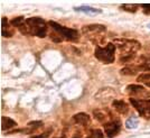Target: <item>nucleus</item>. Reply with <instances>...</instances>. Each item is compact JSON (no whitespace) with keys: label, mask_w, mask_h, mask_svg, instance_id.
I'll list each match as a JSON object with an SVG mask.
<instances>
[{"label":"nucleus","mask_w":150,"mask_h":138,"mask_svg":"<svg viewBox=\"0 0 150 138\" xmlns=\"http://www.w3.org/2000/svg\"><path fill=\"white\" fill-rule=\"evenodd\" d=\"M18 31L23 35H33V36L44 38L47 35V23L39 17L27 18L18 27Z\"/></svg>","instance_id":"obj_1"},{"label":"nucleus","mask_w":150,"mask_h":138,"mask_svg":"<svg viewBox=\"0 0 150 138\" xmlns=\"http://www.w3.org/2000/svg\"><path fill=\"white\" fill-rule=\"evenodd\" d=\"M113 44L115 48L121 52V55H136V53L141 48V44L137 39L117 38Z\"/></svg>","instance_id":"obj_2"},{"label":"nucleus","mask_w":150,"mask_h":138,"mask_svg":"<svg viewBox=\"0 0 150 138\" xmlns=\"http://www.w3.org/2000/svg\"><path fill=\"white\" fill-rule=\"evenodd\" d=\"M94 56L104 64H112L115 61V46L113 43H108L105 46H96Z\"/></svg>","instance_id":"obj_3"},{"label":"nucleus","mask_w":150,"mask_h":138,"mask_svg":"<svg viewBox=\"0 0 150 138\" xmlns=\"http://www.w3.org/2000/svg\"><path fill=\"white\" fill-rule=\"evenodd\" d=\"M48 25L54 29V31L58 33L63 37V39H67V41H72L73 42V41H76L79 38V31H76V29L64 27V26L59 25L58 23L53 21V20L48 21Z\"/></svg>","instance_id":"obj_4"},{"label":"nucleus","mask_w":150,"mask_h":138,"mask_svg":"<svg viewBox=\"0 0 150 138\" xmlns=\"http://www.w3.org/2000/svg\"><path fill=\"white\" fill-rule=\"evenodd\" d=\"M130 103L134 107L139 115L146 119H150V100L149 99H136L130 98Z\"/></svg>","instance_id":"obj_5"},{"label":"nucleus","mask_w":150,"mask_h":138,"mask_svg":"<svg viewBox=\"0 0 150 138\" xmlns=\"http://www.w3.org/2000/svg\"><path fill=\"white\" fill-rule=\"evenodd\" d=\"M120 129H121V122L117 118L104 124V132H105L106 137L109 138L115 137L120 132Z\"/></svg>","instance_id":"obj_6"},{"label":"nucleus","mask_w":150,"mask_h":138,"mask_svg":"<svg viewBox=\"0 0 150 138\" xmlns=\"http://www.w3.org/2000/svg\"><path fill=\"white\" fill-rule=\"evenodd\" d=\"M125 92L130 94L131 97H150V92L142 85H137V84H130L125 88Z\"/></svg>","instance_id":"obj_7"},{"label":"nucleus","mask_w":150,"mask_h":138,"mask_svg":"<svg viewBox=\"0 0 150 138\" xmlns=\"http://www.w3.org/2000/svg\"><path fill=\"white\" fill-rule=\"evenodd\" d=\"M93 116L99 122H103V124H106V122H109L111 120L115 119L110 111L103 110V109H96V110H94Z\"/></svg>","instance_id":"obj_8"},{"label":"nucleus","mask_w":150,"mask_h":138,"mask_svg":"<svg viewBox=\"0 0 150 138\" xmlns=\"http://www.w3.org/2000/svg\"><path fill=\"white\" fill-rule=\"evenodd\" d=\"M105 26L100 25V24H92V25H86L82 28V33L84 35H101V33L105 31Z\"/></svg>","instance_id":"obj_9"},{"label":"nucleus","mask_w":150,"mask_h":138,"mask_svg":"<svg viewBox=\"0 0 150 138\" xmlns=\"http://www.w3.org/2000/svg\"><path fill=\"white\" fill-rule=\"evenodd\" d=\"M114 95H115V92L113 91L112 89L111 88H104L96 93L95 98H96V100H100L101 102L106 103V102H109V101L111 100Z\"/></svg>","instance_id":"obj_10"},{"label":"nucleus","mask_w":150,"mask_h":138,"mask_svg":"<svg viewBox=\"0 0 150 138\" xmlns=\"http://www.w3.org/2000/svg\"><path fill=\"white\" fill-rule=\"evenodd\" d=\"M13 26L9 25V20L6 17L1 18V35L2 37H11L13 36Z\"/></svg>","instance_id":"obj_11"},{"label":"nucleus","mask_w":150,"mask_h":138,"mask_svg":"<svg viewBox=\"0 0 150 138\" xmlns=\"http://www.w3.org/2000/svg\"><path fill=\"white\" fill-rule=\"evenodd\" d=\"M72 120L74 121L75 124L81 126H88L91 124V117L88 116V113L85 112H79L73 116Z\"/></svg>","instance_id":"obj_12"},{"label":"nucleus","mask_w":150,"mask_h":138,"mask_svg":"<svg viewBox=\"0 0 150 138\" xmlns=\"http://www.w3.org/2000/svg\"><path fill=\"white\" fill-rule=\"evenodd\" d=\"M112 107L120 115H125V113L129 112V106L123 100H113Z\"/></svg>","instance_id":"obj_13"},{"label":"nucleus","mask_w":150,"mask_h":138,"mask_svg":"<svg viewBox=\"0 0 150 138\" xmlns=\"http://www.w3.org/2000/svg\"><path fill=\"white\" fill-rule=\"evenodd\" d=\"M74 10L75 11H77V13L85 14V15H90V16H95V15H99V14L102 13L101 9L94 8V7H88V6L75 7Z\"/></svg>","instance_id":"obj_14"},{"label":"nucleus","mask_w":150,"mask_h":138,"mask_svg":"<svg viewBox=\"0 0 150 138\" xmlns=\"http://www.w3.org/2000/svg\"><path fill=\"white\" fill-rule=\"evenodd\" d=\"M141 71H150V54H144L138 58V64Z\"/></svg>","instance_id":"obj_15"},{"label":"nucleus","mask_w":150,"mask_h":138,"mask_svg":"<svg viewBox=\"0 0 150 138\" xmlns=\"http://www.w3.org/2000/svg\"><path fill=\"white\" fill-rule=\"evenodd\" d=\"M139 72H141V69L139 66H134V65H129V66H125L123 69H121L120 73L122 75H130V76H134L137 75Z\"/></svg>","instance_id":"obj_16"},{"label":"nucleus","mask_w":150,"mask_h":138,"mask_svg":"<svg viewBox=\"0 0 150 138\" xmlns=\"http://www.w3.org/2000/svg\"><path fill=\"white\" fill-rule=\"evenodd\" d=\"M2 125H1V129H2V132H5V130H9V129H11L13 127H16L17 126V122L15 121L13 119L11 118H9V117H5V116H2Z\"/></svg>","instance_id":"obj_17"},{"label":"nucleus","mask_w":150,"mask_h":138,"mask_svg":"<svg viewBox=\"0 0 150 138\" xmlns=\"http://www.w3.org/2000/svg\"><path fill=\"white\" fill-rule=\"evenodd\" d=\"M138 125H139V119L136 116H131L130 118L125 120V127L128 129H134L138 127Z\"/></svg>","instance_id":"obj_18"},{"label":"nucleus","mask_w":150,"mask_h":138,"mask_svg":"<svg viewBox=\"0 0 150 138\" xmlns=\"http://www.w3.org/2000/svg\"><path fill=\"white\" fill-rule=\"evenodd\" d=\"M86 138H104V135L100 129H93L90 132Z\"/></svg>","instance_id":"obj_19"},{"label":"nucleus","mask_w":150,"mask_h":138,"mask_svg":"<svg viewBox=\"0 0 150 138\" xmlns=\"http://www.w3.org/2000/svg\"><path fill=\"white\" fill-rule=\"evenodd\" d=\"M121 8L125 10V11H129V13H136L138 10L137 5H130V4H127V5H122Z\"/></svg>","instance_id":"obj_20"},{"label":"nucleus","mask_w":150,"mask_h":138,"mask_svg":"<svg viewBox=\"0 0 150 138\" xmlns=\"http://www.w3.org/2000/svg\"><path fill=\"white\" fill-rule=\"evenodd\" d=\"M138 82H144V83H149L150 82V73H142L138 76L137 79Z\"/></svg>","instance_id":"obj_21"},{"label":"nucleus","mask_w":150,"mask_h":138,"mask_svg":"<svg viewBox=\"0 0 150 138\" xmlns=\"http://www.w3.org/2000/svg\"><path fill=\"white\" fill-rule=\"evenodd\" d=\"M50 135V130H48V132H44V134H42V135H39V136H33L31 138H47Z\"/></svg>","instance_id":"obj_22"},{"label":"nucleus","mask_w":150,"mask_h":138,"mask_svg":"<svg viewBox=\"0 0 150 138\" xmlns=\"http://www.w3.org/2000/svg\"><path fill=\"white\" fill-rule=\"evenodd\" d=\"M142 7H144V13H150V4H144L142 5Z\"/></svg>","instance_id":"obj_23"},{"label":"nucleus","mask_w":150,"mask_h":138,"mask_svg":"<svg viewBox=\"0 0 150 138\" xmlns=\"http://www.w3.org/2000/svg\"><path fill=\"white\" fill-rule=\"evenodd\" d=\"M73 138H79V137H73Z\"/></svg>","instance_id":"obj_24"}]
</instances>
